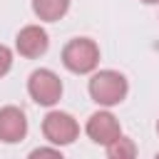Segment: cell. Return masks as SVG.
<instances>
[{"mask_svg": "<svg viewBox=\"0 0 159 159\" xmlns=\"http://www.w3.org/2000/svg\"><path fill=\"white\" fill-rule=\"evenodd\" d=\"M89 97L97 104H102V107L119 104L127 97V80H124V75H119L114 70H102V72L92 75V80H89Z\"/></svg>", "mask_w": 159, "mask_h": 159, "instance_id": "cell-1", "label": "cell"}, {"mask_svg": "<svg viewBox=\"0 0 159 159\" xmlns=\"http://www.w3.org/2000/svg\"><path fill=\"white\" fill-rule=\"evenodd\" d=\"M62 62L70 72L77 75H87L97 67L99 62V47L89 40V37H75L65 45L62 50Z\"/></svg>", "mask_w": 159, "mask_h": 159, "instance_id": "cell-2", "label": "cell"}, {"mask_svg": "<svg viewBox=\"0 0 159 159\" xmlns=\"http://www.w3.org/2000/svg\"><path fill=\"white\" fill-rule=\"evenodd\" d=\"M27 92L37 104L52 107L62 97V82L52 70H35L27 80Z\"/></svg>", "mask_w": 159, "mask_h": 159, "instance_id": "cell-3", "label": "cell"}, {"mask_svg": "<svg viewBox=\"0 0 159 159\" xmlns=\"http://www.w3.org/2000/svg\"><path fill=\"white\" fill-rule=\"evenodd\" d=\"M42 132L52 144H72L80 134V124L67 112H50L42 119Z\"/></svg>", "mask_w": 159, "mask_h": 159, "instance_id": "cell-4", "label": "cell"}, {"mask_svg": "<svg viewBox=\"0 0 159 159\" xmlns=\"http://www.w3.org/2000/svg\"><path fill=\"white\" fill-rule=\"evenodd\" d=\"M87 134L97 144H112L117 137H122V129L112 112H94L87 122Z\"/></svg>", "mask_w": 159, "mask_h": 159, "instance_id": "cell-5", "label": "cell"}, {"mask_svg": "<svg viewBox=\"0 0 159 159\" xmlns=\"http://www.w3.org/2000/svg\"><path fill=\"white\" fill-rule=\"evenodd\" d=\"M25 134H27L25 112L17 107H2L0 109V142L15 144V142L25 139Z\"/></svg>", "mask_w": 159, "mask_h": 159, "instance_id": "cell-6", "label": "cell"}, {"mask_svg": "<svg viewBox=\"0 0 159 159\" xmlns=\"http://www.w3.org/2000/svg\"><path fill=\"white\" fill-rule=\"evenodd\" d=\"M50 40H47V32L40 27V25H27L17 32V40H15V47L22 57H40L45 55Z\"/></svg>", "mask_w": 159, "mask_h": 159, "instance_id": "cell-7", "label": "cell"}, {"mask_svg": "<svg viewBox=\"0 0 159 159\" xmlns=\"http://www.w3.org/2000/svg\"><path fill=\"white\" fill-rule=\"evenodd\" d=\"M32 10L40 20L55 22L70 10V0H32Z\"/></svg>", "mask_w": 159, "mask_h": 159, "instance_id": "cell-8", "label": "cell"}, {"mask_svg": "<svg viewBox=\"0 0 159 159\" xmlns=\"http://www.w3.org/2000/svg\"><path fill=\"white\" fill-rule=\"evenodd\" d=\"M107 159H137V144L129 137H117L107 144Z\"/></svg>", "mask_w": 159, "mask_h": 159, "instance_id": "cell-9", "label": "cell"}, {"mask_svg": "<svg viewBox=\"0 0 159 159\" xmlns=\"http://www.w3.org/2000/svg\"><path fill=\"white\" fill-rule=\"evenodd\" d=\"M27 159H65V157L52 147H40V149H32Z\"/></svg>", "mask_w": 159, "mask_h": 159, "instance_id": "cell-10", "label": "cell"}, {"mask_svg": "<svg viewBox=\"0 0 159 159\" xmlns=\"http://www.w3.org/2000/svg\"><path fill=\"white\" fill-rule=\"evenodd\" d=\"M10 67H12V52H10L5 45H0V77L7 75Z\"/></svg>", "mask_w": 159, "mask_h": 159, "instance_id": "cell-11", "label": "cell"}, {"mask_svg": "<svg viewBox=\"0 0 159 159\" xmlns=\"http://www.w3.org/2000/svg\"><path fill=\"white\" fill-rule=\"evenodd\" d=\"M142 2H147V5H154V2H159V0H142Z\"/></svg>", "mask_w": 159, "mask_h": 159, "instance_id": "cell-12", "label": "cell"}, {"mask_svg": "<svg viewBox=\"0 0 159 159\" xmlns=\"http://www.w3.org/2000/svg\"><path fill=\"white\" fill-rule=\"evenodd\" d=\"M157 132H159V122H157Z\"/></svg>", "mask_w": 159, "mask_h": 159, "instance_id": "cell-13", "label": "cell"}, {"mask_svg": "<svg viewBox=\"0 0 159 159\" xmlns=\"http://www.w3.org/2000/svg\"><path fill=\"white\" fill-rule=\"evenodd\" d=\"M154 159H159V154H157V157H154Z\"/></svg>", "mask_w": 159, "mask_h": 159, "instance_id": "cell-14", "label": "cell"}]
</instances>
